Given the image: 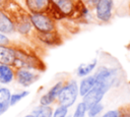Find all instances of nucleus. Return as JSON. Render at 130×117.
<instances>
[{
  "label": "nucleus",
  "mask_w": 130,
  "mask_h": 117,
  "mask_svg": "<svg viewBox=\"0 0 130 117\" xmlns=\"http://www.w3.org/2000/svg\"><path fill=\"white\" fill-rule=\"evenodd\" d=\"M2 12L8 15L15 26V31L20 35L26 36L30 33L32 25L29 19V12L23 9L16 2V0H11L8 6Z\"/></svg>",
  "instance_id": "nucleus-1"
},
{
  "label": "nucleus",
  "mask_w": 130,
  "mask_h": 117,
  "mask_svg": "<svg viewBox=\"0 0 130 117\" xmlns=\"http://www.w3.org/2000/svg\"><path fill=\"white\" fill-rule=\"evenodd\" d=\"M12 47L15 52V60L13 67L16 68H27L32 70H43L44 65L42 60L31 53L25 46L21 43H15L12 41Z\"/></svg>",
  "instance_id": "nucleus-2"
},
{
  "label": "nucleus",
  "mask_w": 130,
  "mask_h": 117,
  "mask_svg": "<svg viewBox=\"0 0 130 117\" xmlns=\"http://www.w3.org/2000/svg\"><path fill=\"white\" fill-rule=\"evenodd\" d=\"M32 27L38 33H49L56 31L55 20L46 13H29Z\"/></svg>",
  "instance_id": "nucleus-3"
},
{
  "label": "nucleus",
  "mask_w": 130,
  "mask_h": 117,
  "mask_svg": "<svg viewBox=\"0 0 130 117\" xmlns=\"http://www.w3.org/2000/svg\"><path fill=\"white\" fill-rule=\"evenodd\" d=\"M77 96H78V85H77V82L72 79L67 84L63 85L58 96L59 104L69 108L75 103Z\"/></svg>",
  "instance_id": "nucleus-4"
},
{
  "label": "nucleus",
  "mask_w": 130,
  "mask_h": 117,
  "mask_svg": "<svg viewBox=\"0 0 130 117\" xmlns=\"http://www.w3.org/2000/svg\"><path fill=\"white\" fill-rule=\"evenodd\" d=\"M93 76L95 78V83L102 85L107 91H109V89L114 84L117 78V72L113 68L101 67Z\"/></svg>",
  "instance_id": "nucleus-5"
},
{
  "label": "nucleus",
  "mask_w": 130,
  "mask_h": 117,
  "mask_svg": "<svg viewBox=\"0 0 130 117\" xmlns=\"http://www.w3.org/2000/svg\"><path fill=\"white\" fill-rule=\"evenodd\" d=\"M94 8L96 18L102 22H109L113 15L114 0H96Z\"/></svg>",
  "instance_id": "nucleus-6"
},
{
  "label": "nucleus",
  "mask_w": 130,
  "mask_h": 117,
  "mask_svg": "<svg viewBox=\"0 0 130 117\" xmlns=\"http://www.w3.org/2000/svg\"><path fill=\"white\" fill-rule=\"evenodd\" d=\"M39 77H40V74L32 69H27V68L15 69V79L20 85L24 87L32 84L35 81L39 79Z\"/></svg>",
  "instance_id": "nucleus-7"
},
{
  "label": "nucleus",
  "mask_w": 130,
  "mask_h": 117,
  "mask_svg": "<svg viewBox=\"0 0 130 117\" xmlns=\"http://www.w3.org/2000/svg\"><path fill=\"white\" fill-rule=\"evenodd\" d=\"M108 91L105 87H103L102 85L95 83L94 86L85 96H83V101L82 102L84 103L86 109L90 108L91 106H93V105H95L98 103H101L102 99L104 98V95Z\"/></svg>",
  "instance_id": "nucleus-8"
},
{
  "label": "nucleus",
  "mask_w": 130,
  "mask_h": 117,
  "mask_svg": "<svg viewBox=\"0 0 130 117\" xmlns=\"http://www.w3.org/2000/svg\"><path fill=\"white\" fill-rule=\"evenodd\" d=\"M24 4L29 13H46L51 0H24Z\"/></svg>",
  "instance_id": "nucleus-9"
},
{
  "label": "nucleus",
  "mask_w": 130,
  "mask_h": 117,
  "mask_svg": "<svg viewBox=\"0 0 130 117\" xmlns=\"http://www.w3.org/2000/svg\"><path fill=\"white\" fill-rule=\"evenodd\" d=\"M63 87V82L59 81L56 84H54L45 95H43L40 99V105H44V106H50L59 96L61 90Z\"/></svg>",
  "instance_id": "nucleus-10"
},
{
  "label": "nucleus",
  "mask_w": 130,
  "mask_h": 117,
  "mask_svg": "<svg viewBox=\"0 0 130 117\" xmlns=\"http://www.w3.org/2000/svg\"><path fill=\"white\" fill-rule=\"evenodd\" d=\"M15 52L12 45H0V64L13 66Z\"/></svg>",
  "instance_id": "nucleus-11"
},
{
  "label": "nucleus",
  "mask_w": 130,
  "mask_h": 117,
  "mask_svg": "<svg viewBox=\"0 0 130 117\" xmlns=\"http://www.w3.org/2000/svg\"><path fill=\"white\" fill-rule=\"evenodd\" d=\"M36 37L38 40L43 42L46 45L52 46V45H58L60 43V36L58 35L57 31L49 32V33H38L36 32Z\"/></svg>",
  "instance_id": "nucleus-12"
},
{
  "label": "nucleus",
  "mask_w": 130,
  "mask_h": 117,
  "mask_svg": "<svg viewBox=\"0 0 130 117\" xmlns=\"http://www.w3.org/2000/svg\"><path fill=\"white\" fill-rule=\"evenodd\" d=\"M15 78V68L10 65L0 64V83L8 84Z\"/></svg>",
  "instance_id": "nucleus-13"
},
{
  "label": "nucleus",
  "mask_w": 130,
  "mask_h": 117,
  "mask_svg": "<svg viewBox=\"0 0 130 117\" xmlns=\"http://www.w3.org/2000/svg\"><path fill=\"white\" fill-rule=\"evenodd\" d=\"M15 32V26L12 20L7 14L0 11V33L2 34H12Z\"/></svg>",
  "instance_id": "nucleus-14"
},
{
  "label": "nucleus",
  "mask_w": 130,
  "mask_h": 117,
  "mask_svg": "<svg viewBox=\"0 0 130 117\" xmlns=\"http://www.w3.org/2000/svg\"><path fill=\"white\" fill-rule=\"evenodd\" d=\"M65 16H71L74 10V2L72 0H51Z\"/></svg>",
  "instance_id": "nucleus-15"
},
{
  "label": "nucleus",
  "mask_w": 130,
  "mask_h": 117,
  "mask_svg": "<svg viewBox=\"0 0 130 117\" xmlns=\"http://www.w3.org/2000/svg\"><path fill=\"white\" fill-rule=\"evenodd\" d=\"M10 96H11V92L9 89L0 87V115L4 114L10 107L9 104Z\"/></svg>",
  "instance_id": "nucleus-16"
},
{
  "label": "nucleus",
  "mask_w": 130,
  "mask_h": 117,
  "mask_svg": "<svg viewBox=\"0 0 130 117\" xmlns=\"http://www.w3.org/2000/svg\"><path fill=\"white\" fill-rule=\"evenodd\" d=\"M95 84V78L93 75L90 76H85L83 79H81L79 86H78V94H80V96H85Z\"/></svg>",
  "instance_id": "nucleus-17"
},
{
  "label": "nucleus",
  "mask_w": 130,
  "mask_h": 117,
  "mask_svg": "<svg viewBox=\"0 0 130 117\" xmlns=\"http://www.w3.org/2000/svg\"><path fill=\"white\" fill-rule=\"evenodd\" d=\"M96 62H98L96 59H93L91 62L80 64V65L78 66L77 70H76L77 75L80 76V77H83V76L88 75V74L94 69V67H95V65H96Z\"/></svg>",
  "instance_id": "nucleus-18"
},
{
  "label": "nucleus",
  "mask_w": 130,
  "mask_h": 117,
  "mask_svg": "<svg viewBox=\"0 0 130 117\" xmlns=\"http://www.w3.org/2000/svg\"><path fill=\"white\" fill-rule=\"evenodd\" d=\"M31 115L34 117H52L53 110L50 106L39 105L31 111Z\"/></svg>",
  "instance_id": "nucleus-19"
},
{
  "label": "nucleus",
  "mask_w": 130,
  "mask_h": 117,
  "mask_svg": "<svg viewBox=\"0 0 130 117\" xmlns=\"http://www.w3.org/2000/svg\"><path fill=\"white\" fill-rule=\"evenodd\" d=\"M29 95L28 91H22L20 93H15V94H11L10 96V100H9V104L10 106H14L15 104H17L20 100H22L23 98H25L26 96Z\"/></svg>",
  "instance_id": "nucleus-20"
},
{
  "label": "nucleus",
  "mask_w": 130,
  "mask_h": 117,
  "mask_svg": "<svg viewBox=\"0 0 130 117\" xmlns=\"http://www.w3.org/2000/svg\"><path fill=\"white\" fill-rule=\"evenodd\" d=\"M103 109H104V106L101 103H98L87 109V115L89 117H95L103 111Z\"/></svg>",
  "instance_id": "nucleus-21"
},
{
  "label": "nucleus",
  "mask_w": 130,
  "mask_h": 117,
  "mask_svg": "<svg viewBox=\"0 0 130 117\" xmlns=\"http://www.w3.org/2000/svg\"><path fill=\"white\" fill-rule=\"evenodd\" d=\"M67 113H68V108L65 107V106L59 105L56 108V110L53 112L52 117H66L67 116Z\"/></svg>",
  "instance_id": "nucleus-22"
},
{
  "label": "nucleus",
  "mask_w": 130,
  "mask_h": 117,
  "mask_svg": "<svg viewBox=\"0 0 130 117\" xmlns=\"http://www.w3.org/2000/svg\"><path fill=\"white\" fill-rule=\"evenodd\" d=\"M86 111H87V109H86L84 103L81 102V103L77 104L76 109H75V112L73 114V117H84Z\"/></svg>",
  "instance_id": "nucleus-23"
},
{
  "label": "nucleus",
  "mask_w": 130,
  "mask_h": 117,
  "mask_svg": "<svg viewBox=\"0 0 130 117\" xmlns=\"http://www.w3.org/2000/svg\"><path fill=\"white\" fill-rule=\"evenodd\" d=\"M12 41H10L4 34L0 33V45H11Z\"/></svg>",
  "instance_id": "nucleus-24"
},
{
  "label": "nucleus",
  "mask_w": 130,
  "mask_h": 117,
  "mask_svg": "<svg viewBox=\"0 0 130 117\" xmlns=\"http://www.w3.org/2000/svg\"><path fill=\"white\" fill-rule=\"evenodd\" d=\"M102 117H120V112L117 110H111L104 114Z\"/></svg>",
  "instance_id": "nucleus-25"
},
{
  "label": "nucleus",
  "mask_w": 130,
  "mask_h": 117,
  "mask_svg": "<svg viewBox=\"0 0 130 117\" xmlns=\"http://www.w3.org/2000/svg\"><path fill=\"white\" fill-rule=\"evenodd\" d=\"M11 0H0V11H4V9L8 6Z\"/></svg>",
  "instance_id": "nucleus-26"
},
{
  "label": "nucleus",
  "mask_w": 130,
  "mask_h": 117,
  "mask_svg": "<svg viewBox=\"0 0 130 117\" xmlns=\"http://www.w3.org/2000/svg\"><path fill=\"white\" fill-rule=\"evenodd\" d=\"M86 5H90V6H94L96 0H82Z\"/></svg>",
  "instance_id": "nucleus-27"
},
{
  "label": "nucleus",
  "mask_w": 130,
  "mask_h": 117,
  "mask_svg": "<svg viewBox=\"0 0 130 117\" xmlns=\"http://www.w3.org/2000/svg\"><path fill=\"white\" fill-rule=\"evenodd\" d=\"M120 117H130V112H129V111L123 112V113L120 114Z\"/></svg>",
  "instance_id": "nucleus-28"
},
{
  "label": "nucleus",
  "mask_w": 130,
  "mask_h": 117,
  "mask_svg": "<svg viewBox=\"0 0 130 117\" xmlns=\"http://www.w3.org/2000/svg\"><path fill=\"white\" fill-rule=\"evenodd\" d=\"M24 117H34L31 114H29V115H26V116H24Z\"/></svg>",
  "instance_id": "nucleus-29"
},
{
  "label": "nucleus",
  "mask_w": 130,
  "mask_h": 117,
  "mask_svg": "<svg viewBox=\"0 0 130 117\" xmlns=\"http://www.w3.org/2000/svg\"><path fill=\"white\" fill-rule=\"evenodd\" d=\"M129 10H130V4H129Z\"/></svg>",
  "instance_id": "nucleus-30"
},
{
  "label": "nucleus",
  "mask_w": 130,
  "mask_h": 117,
  "mask_svg": "<svg viewBox=\"0 0 130 117\" xmlns=\"http://www.w3.org/2000/svg\"><path fill=\"white\" fill-rule=\"evenodd\" d=\"M72 1H76V0H72Z\"/></svg>",
  "instance_id": "nucleus-31"
}]
</instances>
